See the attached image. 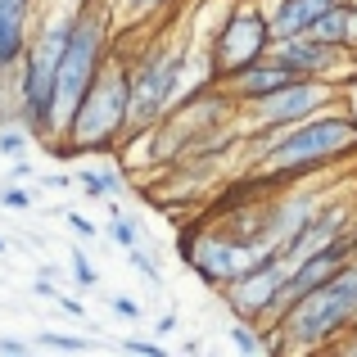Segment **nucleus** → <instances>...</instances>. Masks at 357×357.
I'll return each mask as SVG.
<instances>
[{"label": "nucleus", "mask_w": 357, "mask_h": 357, "mask_svg": "<svg viewBox=\"0 0 357 357\" xmlns=\"http://www.w3.org/2000/svg\"><path fill=\"white\" fill-rule=\"evenodd\" d=\"M0 353H9V357H18V353H27V344H18V340H0Z\"/></svg>", "instance_id": "26"}, {"label": "nucleus", "mask_w": 357, "mask_h": 357, "mask_svg": "<svg viewBox=\"0 0 357 357\" xmlns=\"http://www.w3.org/2000/svg\"><path fill=\"white\" fill-rule=\"evenodd\" d=\"M114 312L127 317V321H136V317H140V303H136V298H114Z\"/></svg>", "instance_id": "24"}, {"label": "nucleus", "mask_w": 357, "mask_h": 357, "mask_svg": "<svg viewBox=\"0 0 357 357\" xmlns=\"http://www.w3.org/2000/svg\"><path fill=\"white\" fill-rule=\"evenodd\" d=\"M312 36H321V41H331V45H344V0H340V5H331L321 18H317Z\"/></svg>", "instance_id": "13"}, {"label": "nucleus", "mask_w": 357, "mask_h": 357, "mask_svg": "<svg viewBox=\"0 0 357 357\" xmlns=\"http://www.w3.org/2000/svg\"><path fill=\"white\" fill-rule=\"evenodd\" d=\"M181 258L190 262L208 285L227 289L231 280H240L249 267L285 258V253H280V244H267V249H262V244H249V240L231 236V231H195L190 240H181Z\"/></svg>", "instance_id": "5"}, {"label": "nucleus", "mask_w": 357, "mask_h": 357, "mask_svg": "<svg viewBox=\"0 0 357 357\" xmlns=\"http://www.w3.org/2000/svg\"><path fill=\"white\" fill-rule=\"evenodd\" d=\"M131 131V59L109 54L105 73L96 77L91 96L82 100L63 145H77L82 154H114Z\"/></svg>", "instance_id": "2"}, {"label": "nucleus", "mask_w": 357, "mask_h": 357, "mask_svg": "<svg viewBox=\"0 0 357 357\" xmlns=\"http://www.w3.org/2000/svg\"><path fill=\"white\" fill-rule=\"evenodd\" d=\"M331 100H335V82L298 77V82H289V86L271 91V96L253 100V105H244V109H249V118H253L258 131H285V127H294V122L331 109Z\"/></svg>", "instance_id": "6"}, {"label": "nucleus", "mask_w": 357, "mask_h": 357, "mask_svg": "<svg viewBox=\"0 0 357 357\" xmlns=\"http://www.w3.org/2000/svg\"><path fill=\"white\" fill-rule=\"evenodd\" d=\"M27 9L18 0H0V68L14 73L23 63L27 45H32V32H27Z\"/></svg>", "instance_id": "11"}, {"label": "nucleus", "mask_w": 357, "mask_h": 357, "mask_svg": "<svg viewBox=\"0 0 357 357\" xmlns=\"http://www.w3.org/2000/svg\"><path fill=\"white\" fill-rule=\"evenodd\" d=\"M271 45H276V32H271L267 5H258V0H236V9L222 18L218 36H213V45H208L213 77L227 82L231 73H240V68H249V63L267 59Z\"/></svg>", "instance_id": "4"}, {"label": "nucleus", "mask_w": 357, "mask_h": 357, "mask_svg": "<svg viewBox=\"0 0 357 357\" xmlns=\"http://www.w3.org/2000/svg\"><path fill=\"white\" fill-rule=\"evenodd\" d=\"M0 204H5V208H32V195H27L23 185H9V190L0 195Z\"/></svg>", "instance_id": "17"}, {"label": "nucleus", "mask_w": 357, "mask_h": 357, "mask_svg": "<svg viewBox=\"0 0 357 357\" xmlns=\"http://www.w3.org/2000/svg\"><path fill=\"white\" fill-rule=\"evenodd\" d=\"M122 349H127V353H136V357H163V349H158L154 340H127Z\"/></svg>", "instance_id": "21"}, {"label": "nucleus", "mask_w": 357, "mask_h": 357, "mask_svg": "<svg viewBox=\"0 0 357 357\" xmlns=\"http://www.w3.org/2000/svg\"><path fill=\"white\" fill-rule=\"evenodd\" d=\"M271 54H276L280 63H289L298 77H326V82H335V77H340V59L349 50H344V45L321 41V36H312V32H303V36H285V41H276V45H271Z\"/></svg>", "instance_id": "8"}, {"label": "nucleus", "mask_w": 357, "mask_h": 357, "mask_svg": "<svg viewBox=\"0 0 357 357\" xmlns=\"http://www.w3.org/2000/svg\"><path fill=\"white\" fill-rule=\"evenodd\" d=\"M23 136H27V127H23V131H0V154L14 158L18 149H23Z\"/></svg>", "instance_id": "18"}, {"label": "nucleus", "mask_w": 357, "mask_h": 357, "mask_svg": "<svg viewBox=\"0 0 357 357\" xmlns=\"http://www.w3.org/2000/svg\"><path fill=\"white\" fill-rule=\"evenodd\" d=\"M344 231H353V227H349V208H344V204H321V208H317V218L307 222L298 236H289L285 244H280V253L294 262V258H303V253L321 249V244L340 240Z\"/></svg>", "instance_id": "10"}, {"label": "nucleus", "mask_w": 357, "mask_h": 357, "mask_svg": "<svg viewBox=\"0 0 357 357\" xmlns=\"http://www.w3.org/2000/svg\"><path fill=\"white\" fill-rule=\"evenodd\" d=\"M357 149V122L344 109H321V114L294 122L285 131H262L258 145V176L262 181H298L307 172L340 163Z\"/></svg>", "instance_id": "1"}, {"label": "nucleus", "mask_w": 357, "mask_h": 357, "mask_svg": "<svg viewBox=\"0 0 357 357\" xmlns=\"http://www.w3.org/2000/svg\"><path fill=\"white\" fill-rule=\"evenodd\" d=\"M18 5H32V0H18Z\"/></svg>", "instance_id": "28"}, {"label": "nucleus", "mask_w": 357, "mask_h": 357, "mask_svg": "<svg viewBox=\"0 0 357 357\" xmlns=\"http://www.w3.org/2000/svg\"><path fill=\"white\" fill-rule=\"evenodd\" d=\"M41 344L45 349H59V353H86V340H73V335H59V331H45Z\"/></svg>", "instance_id": "14"}, {"label": "nucleus", "mask_w": 357, "mask_h": 357, "mask_svg": "<svg viewBox=\"0 0 357 357\" xmlns=\"http://www.w3.org/2000/svg\"><path fill=\"white\" fill-rule=\"evenodd\" d=\"M127 253H131V262H136V271H140V276L158 280V267H154V258H145V253H140V249H127Z\"/></svg>", "instance_id": "22"}, {"label": "nucleus", "mask_w": 357, "mask_h": 357, "mask_svg": "<svg viewBox=\"0 0 357 357\" xmlns=\"http://www.w3.org/2000/svg\"><path fill=\"white\" fill-rule=\"evenodd\" d=\"M73 276H77L82 285H96V267L86 262V253H73Z\"/></svg>", "instance_id": "20"}, {"label": "nucleus", "mask_w": 357, "mask_h": 357, "mask_svg": "<svg viewBox=\"0 0 357 357\" xmlns=\"http://www.w3.org/2000/svg\"><path fill=\"white\" fill-rule=\"evenodd\" d=\"M289 82H298V73L289 68V63H280L276 54H267V59H258V63H249V68L231 73V77L222 82V91H227L236 105H253V100H262V96H271V91L289 86Z\"/></svg>", "instance_id": "9"}, {"label": "nucleus", "mask_w": 357, "mask_h": 357, "mask_svg": "<svg viewBox=\"0 0 357 357\" xmlns=\"http://www.w3.org/2000/svg\"><path fill=\"white\" fill-rule=\"evenodd\" d=\"M82 185H86L91 195H105V190H114V185H118V176L114 172H82Z\"/></svg>", "instance_id": "16"}, {"label": "nucleus", "mask_w": 357, "mask_h": 357, "mask_svg": "<svg viewBox=\"0 0 357 357\" xmlns=\"http://www.w3.org/2000/svg\"><path fill=\"white\" fill-rule=\"evenodd\" d=\"M68 227L77 231V240H91V236H96V227H91V222L82 218V213H68Z\"/></svg>", "instance_id": "23"}, {"label": "nucleus", "mask_w": 357, "mask_h": 357, "mask_svg": "<svg viewBox=\"0 0 357 357\" xmlns=\"http://www.w3.org/2000/svg\"><path fill=\"white\" fill-rule=\"evenodd\" d=\"M344 50L357 59V0H353V5H344Z\"/></svg>", "instance_id": "15"}, {"label": "nucleus", "mask_w": 357, "mask_h": 357, "mask_svg": "<svg viewBox=\"0 0 357 357\" xmlns=\"http://www.w3.org/2000/svg\"><path fill=\"white\" fill-rule=\"evenodd\" d=\"M9 114V82H5V68H0V118Z\"/></svg>", "instance_id": "25"}, {"label": "nucleus", "mask_w": 357, "mask_h": 357, "mask_svg": "<svg viewBox=\"0 0 357 357\" xmlns=\"http://www.w3.org/2000/svg\"><path fill=\"white\" fill-rule=\"evenodd\" d=\"M59 307H63V312H73V317H82V303H77V298H59Z\"/></svg>", "instance_id": "27"}, {"label": "nucleus", "mask_w": 357, "mask_h": 357, "mask_svg": "<svg viewBox=\"0 0 357 357\" xmlns=\"http://www.w3.org/2000/svg\"><path fill=\"white\" fill-rule=\"evenodd\" d=\"M331 5H340V0H271L267 14H271V32H276V41L312 32V23H317V18H321Z\"/></svg>", "instance_id": "12"}, {"label": "nucleus", "mask_w": 357, "mask_h": 357, "mask_svg": "<svg viewBox=\"0 0 357 357\" xmlns=\"http://www.w3.org/2000/svg\"><path fill=\"white\" fill-rule=\"evenodd\" d=\"M114 240L122 244V249H136V227H131V222H122L118 213H114Z\"/></svg>", "instance_id": "19"}, {"label": "nucleus", "mask_w": 357, "mask_h": 357, "mask_svg": "<svg viewBox=\"0 0 357 357\" xmlns=\"http://www.w3.org/2000/svg\"><path fill=\"white\" fill-rule=\"evenodd\" d=\"M109 63V23L100 9H82L77 14V32L68 41V54L59 63V82H54V100H59V140L68 136L73 118H77L82 100L91 96L96 77Z\"/></svg>", "instance_id": "3"}, {"label": "nucleus", "mask_w": 357, "mask_h": 357, "mask_svg": "<svg viewBox=\"0 0 357 357\" xmlns=\"http://www.w3.org/2000/svg\"><path fill=\"white\" fill-rule=\"evenodd\" d=\"M289 267H294L289 258H271V262H258V267H249L240 280H231V285L222 289V294H227V307L240 317V321L267 326V312H271V303H276V294L285 289Z\"/></svg>", "instance_id": "7"}, {"label": "nucleus", "mask_w": 357, "mask_h": 357, "mask_svg": "<svg viewBox=\"0 0 357 357\" xmlns=\"http://www.w3.org/2000/svg\"><path fill=\"white\" fill-rule=\"evenodd\" d=\"M0 253H5V240H0Z\"/></svg>", "instance_id": "29"}]
</instances>
